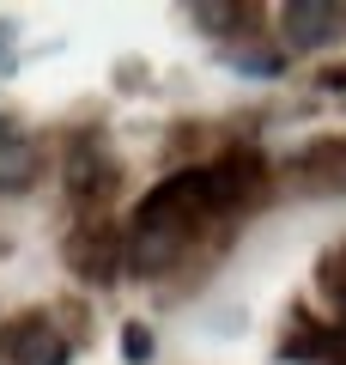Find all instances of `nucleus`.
I'll return each instance as SVG.
<instances>
[{
	"mask_svg": "<svg viewBox=\"0 0 346 365\" xmlns=\"http://www.w3.org/2000/svg\"><path fill=\"white\" fill-rule=\"evenodd\" d=\"M67 335L49 323L43 311H31V317H19L6 335H0V365H67Z\"/></svg>",
	"mask_w": 346,
	"mask_h": 365,
	"instance_id": "nucleus-1",
	"label": "nucleus"
},
{
	"mask_svg": "<svg viewBox=\"0 0 346 365\" xmlns=\"http://www.w3.org/2000/svg\"><path fill=\"white\" fill-rule=\"evenodd\" d=\"M285 37H292V49H328L334 37H340L346 13L340 6H322V0H298V6H285L280 13Z\"/></svg>",
	"mask_w": 346,
	"mask_h": 365,
	"instance_id": "nucleus-2",
	"label": "nucleus"
},
{
	"mask_svg": "<svg viewBox=\"0 0 346 365\" xmlns=\"http://www.w3.org/2000/svg\"><path fill=\"white\" fill-rule=\"evenodd\" d=\"M182 244H189V232H177V225H134L128 232V262L140 274H158L182 256Z\"/></svg>",
	"mask_w": 346,
	"mask_h": 365,
	"instance_id": "nucleus-3",
	"label": "nucleus"
},
{
	"mask_svg": "<svg viewBox=\"0 0 346 365\" xmlns=\"http://www.w3.org/2000/svg\"><path fill=\"white\" fill-rule=\"evenodd\" d=\"M115 262H122V250H115L110 232H85L73 244V268L85 274V280H98V287H110V280H115Z\"/></svg>",
	"mask_w": 346,
	"mask_h": 365,
	"instance_id": "nucleus-4",
	"label": "nucleus"
},
{
	"mask_svg": "<svg viewBox=\"0 0 346 365\" xmlns=\"http://www.w3.org/2000/svg\"><path fill=\"white\" fill-rule=\"evenodd\" d=\"M31 177H37V146L6 128L0 134V189H25Z\"/></svg>",
	"mask_w": 346,
	"mask_h": 365,
	"instance_id": "nucleus-5",
	"label": "nucleus"
},
{
	"mask_svg": "<svg viewBox=\"0 0 346 365\" xmlns=\"http://www.w3.org/2000/svg\"><path fill=\"white\" fill-rule=\"evenodd\" d=\"M110 177H115V170H110V158H103L91 140L79 146L73 158H67V182H73V195H98V189H103Z\"/></svg>",
	"mask_w": 346,
	"mask_h": 365,
	"instance_id": "nucleus-6",
	"label": "nucleus"
},
{
	"mask_svg": "<svg viewBox=\"0 0 346 365\" xmlns=\"http://www.w3.org/2000/svg\"><path fill=\"white\" fill-rule=\"evenodd\" d=\"M194 19H201L206 31H231V25H237L243 13H237V6H194Z\"/></svg>",
	"mask_w": 346,
	"mask_h": 365,
	"instance_id": "nucleus-7",
	"label": "nucleus"
},
{
	"mask_svg": "<svg viewBox=\"0 0 346 365\" xmlns=\"http://www.w3.org/2000/svg\"><path fill=\"white\" fill-rule=\"evenodd\" d=\"M122 347H128V359H134V365L152 359V335H146V323H128V341H122Z\"/></svg>",
	"mask_w": 346,
	"mask_h": 365,
	"instance_id": "nucleus-8",
	"label": "nucleus"
},
{
	"mask_svg": "<svg viewBox=\"0 0 346 365\" xmlns=\"http://www.w3.org/2000/svg\"><path fill=\"white\" fill-rule=\"evenodd\" d=\"M328 86H346V73H334V79H328Z\"/></svg>",
	"mask_w": 346,
	"mask_h": 365,
	"instance_id": "nucleus-9",
	"label": "nucleus"
},
{
	"mask_svg": "<svg viewBox=\"0 0 346 365\" xmlns=\"http://www.w3.org/2000/svg\"><path fill=\"white\" fill-rule=\"evenodd\" d=\"M0 49H6V31H0Z\"/></svg>",
	"mask_w": 346,
	"mask_h": 365,
	"instance_id": "nucleus-10",
	"label": "nucleus"
}]
</instances>
